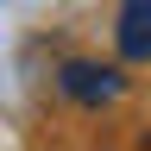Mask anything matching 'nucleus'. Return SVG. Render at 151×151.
I'll return each mask as SVG.
<instances>
[{"instance_id": "obj_1", "label": "nucleus", "mask_w": 151, "mask_h": 151, "mask_svg": "<svg viewBox=\"0 0 151 151\" xmlns=\"http://www.w3.org/2000/svg\"><path fill=\"white\" fill-rule=\"evenodd\" d=\"M57 88H63L76 107H107V101L126 94V76L107 69V63H88V57H69V63L57 69Z\"/></svg>"}, {"instance_id": "obj_2", "label": "nucleus", "mask_w": 151, "mask_h": 151, "mask_svg": "<svg viewBox=\"0 0 151 151\" xmlns=\"http://www.w3.org/2000/svg\"><path fill=\"white\" fill-rule=\"evenodd\" d=\"M113 44H120L126 63H151V0H120Z\"/></svg>"}, {"instance_id": "obj_3", "label": "nucleus", "mask_w": 151, "mask_h": 151, "mask_svg": "<svg viewBox=\"0 0 151 151\" xmlns=\"http://www.w3.org/2000/svg\"><path fill=\"white\" fill-rule=\"evenodd\" d=\"M145 151H151V132H145Z\"/></svg>"}]
</instances>
